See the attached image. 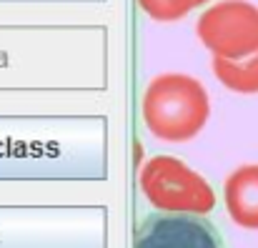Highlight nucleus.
Wrapping results in <instances>:
<instances>
[{"label":"nucleus","mask_w":258,"mask_h":248,"mask_svg":"<svg viewBox=\"0 0 258 248\" xmlns=\"http://www.w3.org/2000/svg\"><path fill=\"white\" fill-rule=\"evenodd\" d=\"M206 3H208V0H201V5H206Z\"/></svg>","instance_id":"obj_8"},{"label":"nucleus","mask_w":258,"mask_h":248,"mask_svg":"<svg viewBox=\"0 0 258 248\" xmlns=\"http://www.w3.org/2000/svg\"><path fill=\"white\" fill-rule=\"evenodd\" d=\"M141 191L158 211L206 216L216 208L211 183L173 156H156L141 168Z\"/></svg>","instance_id":"obj_2"},{"label":"nucleus","mask_w":258,"mask_h":248,"mask_svg":"<svg viewBox=\"0 0 258 248\" xmlns=\"http://www.w3.org/2000/svg\"><path fill=\"white\" fill-rule=\"evenodd\" d=\"M213 73L221 85H226L233 93H258V50L243 60L213 58Z\"/></svg>","instance_id":"obj_6"},{"label":"nucleus","mask_w":258,"mask_h":248,"mask_svg":"<svg viewBox=\"0 0 258 248\" xmlns=\"http://www.w3.org/2000/svg\"><path fill=\"white\" fill-rule=\"evenodd\" d=\"M223 201L231 221L246 231H258V165L236 168L223 183Z\"/></svg>","instance_id":"obj_5"},{"label":"nucleus","mask_w":258,"mask_h":248,"mask_svg":"<svg viewBox=\"0 0 258 248\" xmlns=\"http://www.w3.org/2000/svg\"><path fill=\"white\" fill-rule=\"evenodd\" d=\"M136 3L148 18L161 20V23L178 20L188 15L193 8H201V0H136Z\"/></svg>","instance_id":"obj_7"},{"label":"nucleus","mask_w":258,"mask_h":248,"mask_svg":"<svg viewBox=\"0 0 258 248\" xmlns=\"http://www.w3.org/2000/svg\"><path fill=\"white\" fill-rule=\"evenodd\" d=\"M146 128L168 143L196 138L211 115V100L201 83L185 73H163L143 93Z\"/></svg>","instance_id":"obj_1"},{"label":"nucleus","mask_w":258,"mask_h":248,"mask_svg":"<svg viewBox=\"0 0 258 248\" xmlns=\"http://www.w3.org/2000/svg\"><path fill=\"white\" fill-rule=\"evenodd\" d=\"M196 33L213 58L243 60L258 50V8L248 0H221L201 13Z\"/></svg>","instance_id":"obj_3"},{"label":"nucleus","mask_w":258,"mask_h":248,"mask_svg":"<svg viewBox=\"0 0 258 248\" xmlns=\"http://www.w3.org/2000/svg\"><path fill=\"white\" fill-rule=\"evenodd\" d=\"M133 248H226V241L201 213L158 211L138 223Z\"/></svg>","instance_id":"obj_4"}]
</instances>
